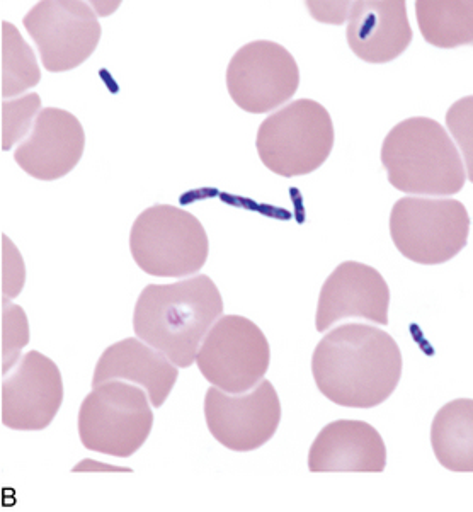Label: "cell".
<instances>
[{
  "instance_id": "cell-1",
  "label": "cell",
  "mask_w": 473,
  "mask_h": 512,
  "mask_svg": "<svg viewBox=\"0 0 473 512\" xmlns=\"http://www.w3.org/2000/svg\"><path fill=\"white\" fill-rule=\"evenodd\" d=\"M312 373L325 399L341 407L373 409L399 385L402 353L385 330L365 324L339 325L317 344Z\"/></svg>"
},
{
  "instance_id": "cell-2",
  "label": "cell",
  "mask_w": 473,
  "mask_h": 512,
  "mask_svg": "<svg viewBox=\"0 0 473 512\" xmlns=\"http://www.w3.org/2000/svg\"><path fill=\"white\" fill-rule=\"evenodd\" d=\"M223 315V300L205 274L172 285H149L138 296L133 330L177 368L196 361L201 342Z\"/></svg>"
},
{
  "instance_id": "cell-3",
  "label": "cell",
  "mask_w": 473,
  "mask_h": 512,
  "mask_svg": "<svg viewBox=\"0 0 473 512\" xmlns=\"http://www.w3.org/2000/svg\"><path fill=\"white\" fill-rule=\"evenodd\" d=\"M388 183L412 196L460 193L467 172L455 142L438 121L416 116L394 126L382 145Z\"/></svg>"
},
{
  "instance_id": "cell-4",
  "label": "cell",
  "mask_w": 473,
  "mask_h": 512,
  "mask_svg": "<svg viewBox=\"0 0 473 512\" xmlns=\"http://www.w3.org/2000/svg\"><path fill=\"white\" fill-rule=\"evenodd\" d=\"M256 147L263 164L274 174L307 176L331 155V114L312 99L293 101L263 121L257 131Z\"/></svg>"
},
{
  "instance_id": "cell-5",
  "label": "cell",
  "mask_w": 473,
  "mask_h": 512,
  "mask_svg": "<svg viewBox=\"0 0 473 512\" xmlns=\"http://www.w3.org/2000/svg\"><path fill=\"white\" fill-rule=\"evenodd\" d=\"M130 251L143 273L186 278L208 259V235L198 218L172 205L142 211L133 223Z\"/></svg>"
},
{
  "instance_id": "cell-6",
  "label": "cell",
  "mask_w": 473,
  "mask_h": 512,
  "mask_svg": "<svg viewBox=\"0 0 473 512\" xmlns=\"http://www.w3.org/2000/svg\"><path fill=\"white\" fill-rule=\"evenodd\" d=\"M154 412L143 388L111 380L87 395L79 410V436L87 450L128 458L149 439Z\"/></svg>"
},
{
  "instance_id": "cell-7",
  "label": "cell",
  "mask_w": 473,
  "mask_h": 512,
  "mask_svg": "<svg viewBox=\"0 0 473 512\" xmlns=\"http://www.w3.org/2000/svg\"><path fill=\"white\" fill-rule=\"evenodd\" d=\"M390 237L409 261L445 264L468 244L470 217L460 201L407 196L392 208Z\"/></svg>"
},
{
  "instance_id": "cell-8",
  "label": "cell",
  "mask_w": 473,
  "mask_h": 512,
  "mask_svg": "<svg viewBox=\"0 0 473 512\" xmlns=\"http://www.w3.org/2000/svg\"><path fill=\"white\" fill-rule=\"evenodd\" d=\"M269 342L252 320L225 315L201 342L196 363L213 387L227 393L249 392L268 373Z\"/></svg>"
},
{
  "instance_id": "cell-9",
  "label": "cell",
  "mask_w": 473,
  "mask_h": 512,
  "mask_svg": "<svg viewBox=\"0 0 473 512\" xmlns=\"http://www.w3.org/2000/svg\"><path fill=\"white\" fill-rule=\"evenodd\" d=\"M48 72H67L86 62L101 40V24L82 0H43L24 16Z\"/></svg>"
},
{
  "instance_id": "cell-10",
  "label": "cell",
  "mask_w": 473,
  "mask_h": 512,
  "mask_svg": "<svg viewBox=\"0 0 473 512\" xmlns=\"http://www.w3.org/2000/svg\"><path fill=\"white\" fill-rule=\"evenodd\" d=\"M300 86V70L286 48L252 41L237 50L227 69V89L240 109L263 114L290 101Z\"/></svg>"
},
{
  "instance_id": "cell-11",
  "label": "cell",
  "mask_w": 473,
  "mask_h": 512,
  "mask_svg": "<svg viewBox=\"0 0 473 512\" xmlns=\"http://www.w3.org/2000/svg\"><path fill=\"white\" fill-rule=\"evenodd\" d=\"M205 417L211 436L228 450H259L280 426V397L268 380H261L252 392L244 393L211 387L206 392Z\"/></svg>"
},
{
  "instance_id": "cell-12",
  "label": "cell",
  "mask_w": 473,
  "mask_h": 512,
  "mask_svg": "<svg viewBox=\"0 0 473 512\" xmlns=\"http://www.w3.org/2000/svg\"><path fill=\"white\" fill-rule=\"evenodd\" d=\"M63 402L62 373L38 351L24 354L2 383V424L16 431H41Z\"/></svg>"
},
{
  "instance_id": "cell-13",
  "label": "cell",
  "mask_w": 473,
  "mask_h": 512,
  "mask_svg": "<svg viewBox=\"0 0 473 512\" xmlns=\"http://www.w3.org/2000/svg\"><path fill=\"white\" fill-rule=\"evenodd\" d=\"M390 288L377 269L361 262H342L320 290L315 329H331L341 320L361 319L388 325Z\"/></svg>"
},
{
  "instance_id": "cell-14",
  "label": "cell",
  "mask_w": 473,
  "mask_h": 512,
  "mask_svg": "<svg viewBox=\"0 0 473 512\" xmlns=\"http://www.w3.org/2000/svg\"><path fill=\"white\" fill-rule=\"evenodd\" d=\"M86 148V133L69 111L41 109L28 138L19 143L14 159L26 174L40 181H57L74 171Z\"/></svg>"
},
{
  "instance_id": "cell-15",
  "label": "cell",
  "mask_w": 473,
  "mask_h": 512,
  "mask_svg": "<svg viewBox=\"0 0 473 512\" xmlns=\"http://www.w3.org/2000/svg\"><path fill=\"white\" fill-rule=\"evenodd\" d=\"M348 45L368 63H388L409 48L412 29L404 0L351 2Z\"/></svg>"
},
{
  "instance_id": "cell-16",
  "label": "cell",
  "mask_w": 473,
  "mask_h": 512,
  "mask_svg": "<svg viewBox=\"0 0 473 512\" xmlns=\"http://www.w3.org/2000/svg\"><path fill=\"white\" fill-rule=\"evenodd\" d=\"M387 448L375 427L363 421H334L320 431L308 453L312 473H382Z\"/></svg>"
},
{
  "instance_id": "cell-17",
  "label": "cell",
  "mask_w": 473,
  "mask_h": 512,
  "mask_svg": "<svg viewBox=\"0 0 473 512\" xmlns=\"http://www.w3.org/2000/svg\"><path fill=\"white\" fill-rule=\"evenodd\" d=\"M177 366L157 349L138 339H123L109 346L99 358L92 388L111 380L135 383L149 395L150 404L159 409L176 385Z\"/></svg>"
},
{
  "instance_id": "cell-18",
  "label": "cell",
  "mask_w": 473,
  "mask_h": 512,
  "mask_svg": "<svg viewBox=\"0 0 473 512\" xmlns=\"http://www.w3.org/2000/svg\"><path fill=\"white\" fill-rule=\"evenodd\" d=\"M431 446L451 472H473V400L458 399L439 409L431 426Z\"/></svg>"
},
{
  "instance_id": "cell-19",
  "label": "cell",
  "mask_w": 473,
  "mask_h": 512,
  "mask_svg": "<svg viewBox=\"0 0 473 512\" xmlns=\"http://www.w3.org/2000/svg\"><path fill=\"white\" fill-rule=\"evenodd\" d=\"M417 23L424 40L438 48L472 45L473 4L468 0H419Z\"/></svg>"
},
{
  "instance_id": "cell-20",
  "label": "cell",
  "mask_w": 473,
  "mask_h": 512,
  "mask_svg": "<svg viewBox=\"0 0 473 512\" xmlns=\"http://www.w3.org/2000/svg\"><path fill=\"white\" fill-rule=\"evenodd\" d=\"M41 74L35 53L16 26L2 23V97L9 101L38 86Z\"/></svg>"
},
{
  "instance_id": "cell-21",
  "label": "cell",
  "mask_w": 473,
  "mask_h": 512,
  "mask_svg": "<svg viewBox=\"0 0 473 512\" xmlns=\"http://www.w3.org/2000/svg\"><path fill=\"white\" fill-rule=\"evenodd\" d=\"M41 99L38 94H26V96L4 101L2 103V150L7 152L18 143L21 138L29 135L33 128V118L40 114Z\"/></svg>"
},
{
  "instance_id": "cell-22",
  "label": "cell",
  "mask_w": 473,
  "mask_h": 512,
  "mask_svg": "<svg viewBox=\"0 0 473 512\" xmlns=\"http://www.w3.org/2000/svg\"><path fill=\"white\" fill-rule=\"evenodd\" d=\"M28 319L23 308L2 298V373L4 376L18 363L19 354L28 346Z\"/></svg>"
},
{
  "instance_id": "cell-23",
  "label": "cell",
  "mask_w": 473,
  "mask_h": 512,
  "mask_svg": "<svg viewBox=\"0 0 473 512\" xmlns=\"http://www.w3.org/2000/svg\"><path fill=\"white\" fill-rule=\"evenodd\" d=\"M2 251H4V278H2V290L6 298H14L23 291L24 286V262L18 249L12 245L6 235L2 237Z\"/></svg>"
}]
</instances>
